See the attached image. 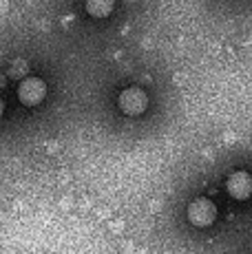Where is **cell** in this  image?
I'll list each match as a JSON object with an SVG mask.
<instances>
[{
    "instance_id": "1",
    "label": "cell",
    "mask_w": 252,
    "mask_h": 254,
    "mask_svg": "<svg viewBox=\"0 0 252 254\" xmlns=\"http://www.w3.org/2000/svg\"><path fill=\"white\" fill-rule=\"evenodd\" d=\"M217 219V208L210 199L206 197H197L195 201L188 206V221L197 228H208L212 226Z\"/></svg>"
},
{
    "instance_id": "2",
    "label": "cell",
    "mask_w": 252,
    "mask_h": 254,
    "mask_svg": "<svg viewBox=\"0 0 252 254\" xmlns=\"http://www.w3.org/2000/svg\"><path fill=\"white\" fill-rule=\"evenodd\" d=\"M118 104L126 115H142L148 106V95L137 86H130V89H124L120 93Z\"/></svg>"
},
{
    "instance_id": "3",
    "label": "cell",
    "mask_w": 252,
    "mask_h": 254,
    "mask_svg": "<svg viewBox=\"0 0 252 254\" xmlns=\"http://www.w3.org/2000/svg\"><path fill=\"white\" fill-rule=\"evenodd\" d=\"M47 97V84L40 77H27L18 86V100L25 106H38Z\"/></svg>"
},
{
    "instance_id": "4",
    "label": "cell",
    "mask_w": 252,
    "mask_h": 254,
    "mask_svg": "<svg viewBox=\"0 0 252 254\" xmlns=\"http://www.w3.org/2000/svg\"><path fill=\"white\" fill-rule=\"evenodd\" d=\"M226 188L232 199L244 201V199H248L252 194V177L248 173H244V170H237V173H232L230 177H228Z\"/></svg>"
},
{
    "instance_id": "5",
    "label": "cell",
    "mask_w": 252,
    "mask_h": 254,
    "mask_svg": "<svg viewBox=\"0 0 252 254\" xmlns=\"http://www.w3.org/2000/svg\"><path fill=\"white\" fill-rule=\"evenodd\" d=\"M86 13L93 18H106L115 7V0H86Z\"/></svg>"
},
{
    "instance_id": "6",
    "label": "cell",
    "mask_w": 252,
    "mask_h": 254,
    "mask_svg": "<svg viewBox=\"0 0 252 254\" xmlns=\"http://www.w3.org/2000/svg\"><path fill=\"white\" fill-rule=\"evenodd\" d=\"M2 111H4V104H2V100H0V115H2Z\"/></svg>"
}]
</instances>
